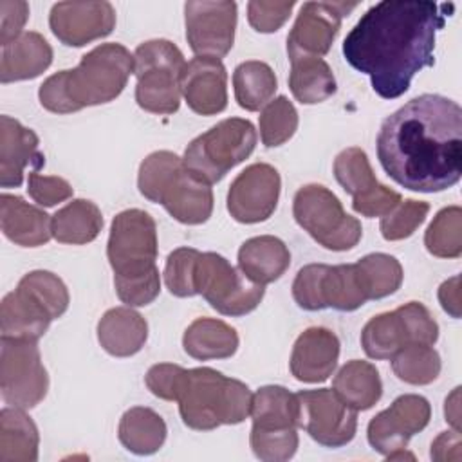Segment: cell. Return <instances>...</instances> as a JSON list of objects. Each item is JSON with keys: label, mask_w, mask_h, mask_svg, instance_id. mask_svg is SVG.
<instances>
[{"label": "cell", "mask_w": 462, "mask_h": 462, "mask_svg": "<svg viewBox=\"0 0 462 462\" xmlns=\"http://www.w3.org/2000/svg\"><path fill=\"white\" fill-rule=\"evenodd\" d=\"M446 7L430 0L377 2L346 34L343 56L370 78L377 96L395 99L410 88L417 72L433 65Z\"/></svg>", "instance_id": "6da1fadb"}, {"label": "cell", "mask_w": 462, "mask_h": 462, "mask_svg": "<svg viewBox=\"0 0 462 462\" xmlns=\"http://www.w3.org/2000/svg\"><path fill=\"white\" fill-rule=\"evenodd\" d=\"M377 159L406 189L437 193L462 175V108L439 94H420L388 116L377 134Z\"/></svg>", "instance_id": "7a4b0ae2"}, {"label": "cell", "mask_w": 462, "mask_h": 462, "mask_svg": "<svg viewBox=\"0 0 462 462\" xmlns=\"http://www.w3.org/2000/svg\"><path fill=\"white\" fill-rule=\"evenodd\" d=\"M134 69V54L125 45L101 43L81 56L78 67L49 76L40 85L38 97L54 114L110 103L125 90Z\"/></svg>", "instance_id": "3957f363"}, {"label": "cell", "mask_w": 462, "mask_h": 462, "mask_svg": "<svg viewBox=\"0 0 462 462\" xmlns=\"http://www.w3.org/2000/svg\"><path fill=\"white\" fill-rule=\"evenodd\" d=\"M106 258L114 271V287L128 307H144L161 292L157 269V226L143 209L117 213L110 226Z\"/></svg>", "instance_id": "277c9868"}, {"label": "cell", "mask_w": 462, "mask_h": 462, "mask_svg": "<svg viewBox=\"0 0 462 462\" xmlns=\"http://www.w3.org/2000/svg\"><path fill=\"white\" fill-rule=\"evenodd\" d=\"M137 188L144 199L161 204L180 224H204L213 213L209 184L193 175L170 150L152 152L141 162Z\"/></svg>", "instance_id": "5b68a950"}, {"label": "cell", "mask_w": 462, "mask_h": 462, "mask_svg": "<svg viewBox=\"0 0 462 462\" xmlns=\"http://www.w3.org/2000/svg\"><path fill=\"white\" fill-rule=\"evenodd\" d=\"M182 422L197 431L222 424H240L251 413L253 393L245 383L222 372L199 366L184 372L177 395Z\"/></svg>", "instance_id": "8992f818"}, {"label": "cell", "mask_w": 462, "mask_h": 462, "mask_svg": "<svg viewBox=\"0 0 462 462\" xmlns=\"http://www.w3.org/2000/svg\"><path fill=\"white\" fill-rule=\"evenodd\" d=\"M69 291L63 280L51 271H31L16 289L7 292L0 305V330L7 339L38 341L51 321L69 309Z\"/></svg>", "instance_id": "52a82bcc"}, {"label": "cell", "mask_w": 462, "mask_h": 462, "mask_svg": "<svg viewBox=\"0 0 462 462\" xmlns=\"http://www.w3.org/2000/svg\"><path fill=\"white\" fill-rule=\"evenodd\" d=\"M137 78L135 101L150 114H173L180 106V74L184 54L170 40H148L134 52Z\"/></svg>", "instance_id": "ba28073f"}, {"label": "cell", "mask_w": 462, "mask_h": 462, "mask_svg": "<svg viewBox=\"0 0 462 462\" xmlns=\"http://www.w3.org/2000/svg\"><path fill=\"white\" fill-rule=\"evenodd\" d=\"M256 130L251 121L227 117L197 135L184 152L186 168L209 186L245 161L256 146Z\"/></svg>", "instance_id": "9c48e42d"}, {"label": "cell", "mask_w": 462, "mask_h": 462, "mask_svg": "<svg viewBox=\"0 0 462 462\" xmlns=\"http://www.w3.org/2000/svg\"><path fill=\"white\" fill-rule=\"evenodd\" d=\"M292 217L303 231L330 251H348L363 236L361 222L348 215L339 199L321 184H305L296 191Z\"/></svg>", "instance_id": "30bf717a"}, {"label": "cell", "mask_w": 462, "mask_h": 462, "mask_svg": "<svg viewBox=\"0 0 462 462\" xmlns=\"http://www.w3.org/2000/svg\"><path fill=\"white\" fill-rule=\"evenodd\" d=\"M292 298L305 310L336 309L352 312L368 301V294L356 263H309L292 282Z\"/></svg>", "instance_id": "8fae6325"}, {"label": "cell", "mask_w": 462, "mask_h": 462, "mask_svg": "<svg viewBox=\"0 0 462 462\" xmlns=\"http://www.w3.org/2000/svg\"><path fill=\"white\" fill-rule=\"evenodd\" d=\"M439 323L419 301L374 316L361 332V346L370 359H392L408 345H435Z\"/></svg>", "instance_id": "7c38bea8"}, {"label": "cell", "mask_w": 462, "mask_h": 462, "mask_svg": "<svg viewBox=\"0 0 462 462\" xmlns=\"http://www.w3.org/2000/svg\"><path fill=\"white\" fill-rule=\"evenodd\" d=\"M195 292L224 316L253 312L265 294V285L254 283L233 267L222 254L200 253L193 274Z\"/></svg>", "instance_id": "4fadbf2b"}, {"label": "cell", "mask_w": 462, "mask_h": 462, "mask_svg": "<svg viewBox=\"0 0 462 462\" xmlns=\"http://www.w3.org/2000/svg\"><path fill=\"white\" fill-rule=\"evenodd\" d=\"M0 390L9 406L22 410H31L45 399L49 375L36 341L2 337Z\"/></svg>", "instance_id": "5bb4252c"}, {"label": "cell", "mask_w": 462, "mask_h": 462, "mask_svg": "<svg viewBox=\"0 0 462 462\" xmlns=\"http://www.w3.org/2000/svg\"><path fill=\"white\" fill-rule=\"evenodd\" d=\"M298 397V428L325 448L352 442L357 431V411L346 406L334 390H301Z\"/></svg>", "instance_id": "9a60e30c"}, {"label": "cell", "mask_w": 462, "mask_h": 462, "mask_svg": "<svg viewBox=\"0 0 462 462\" xmlns=\"http://www.w3.org/2000/svg\"><path fill=\"white\" fill-rule=\"evenodd\" d=\"M334 177L352 197V209L361 217H384L402 200L397 191L375 179L365 150L357 146L345 148L337 153L334 161Z\"/></svg>", "instance_id": "2e32d148"}, {"label": "cell", "mask_w": 462, "mask_h": 462, "mask_svg": "<svg viewBox=\"0 0 462 462\" xmlns=\"http://www.w3.org/2000/svg\"><path fill=\"white\" fill-rule=\"evenodd\" d=\"M431 419L428 399L417 393L399 395L390 408L379 411L366 428V439L374 451L392 457L406 449L410 439L420 433Z\"/></svg>", "instance_id": "e0dca14e"}, {"label": "cell", "mask_w": 462, "mask_h": 462, "mask_svg": "<svg viewBox=\"0 0 462 462\" xmlns=\"http://www.w3.org/2000/svg\"><path fill=\"white\" fill-rule=\"evenodd\" d=\"M236 16L235 2H186V40L195 56L224 58L235 42Z\"/></svg>", "instance_id": "ac0fdd59"}, {"label": "cell", "mask_w": 462, "mask_h": 462, "mask_svg": "<svg viewBox=\"0 0 462 462\" xmlns=\"http://www.w3.org/2000/svg\"><path fill=\"white\" fill-rule=\"evenodd\" d=\"M356 7V2H305L287 36L289 60L325 56L339 32L341 20Z\"/></svg>", "instance_id": "d6986e66"}, {"label": "cell", "mask_w": 462, "mask_h": 462, "mask_svg": "<svg viewBox=\"0 0 462 462\" xmlns=\"http://www.w3.org/2000/svg\"><path fill=\"white\" fill-rule=\"evenodd\" d=\"M282 179L274 166L254 162L242 170L229 186L227 211L240 224L267 220L280 199Z\"/></svg>", "instance_id": "ffe728a7"}, {"label": "cell", "mask_w": 462, "mask_h": 462, "mask_svg": "<svg viewBox=\"0 0 462 462\" xmlns=\"http://www.w3.org/2000/svg\"><path fill=\"white\" fill-rule=\"evenodd\" d=\"M52 34L69 47H83L108 36L116 27V9L110 2H58L49 14Z\"/></svg>", "instance_id": "44dd1931"}, {"label": "cell", "mask_w": 462, "mask_h": 462, "mask_svg": "<svg viewBox=\"0 0 462 462\" xmlns=\"http://www.w3.org/2000/svg\"><path fill=\"white\" fill-rule=\"evenodd\" d=\"M180 92L199 116H215L227 106V72L220 60L195 56L180 74Z\"/></svg>", "instance_id": "7402d4cb"}, {"label": "cell", "mask_w": 462, "mask_h": 462, "mask_svg": "<svg viewBox=\"0 0 462 462\" xmlns=\"http://www.w3.org/2000/svg\"><path fill=\"white\" fill-rule=\"evenodd\" d=\"M45 164L38 135L20 121L0 116V186L18 188L25 168L34 171Z\"/></svg>", "instance_id": "603a6c76"}, {"label": "cell", "mask_w": 462, "mask_h": 462, "mask_svg": "<svg viewBox=\"0 0 462 462\" xmlns=\"http://www.w3.org/2000/svg\"><path fill=\"white\" fill-rule=\"evenodd\" d=\"M339 339L325 327H310L294 341L291 352V374L301 383H323L336 370Z\"/></svg>", "instance_id": "cb8c5ba5"}, {"label": "cell", "mask_w": 462, "mask_h": 462, "mask_svg": "<svg viewBox=\"0 0 462 462\" xmlns=\"http://www.w3.org/2000/svg\"><path fill=\"white\" fill-rule=\"evenodd\" d=\"M52 217L43 209L25 202L18 195L2 193L0 197V224L7 240L22 247H40L52 236Z\"/></svg>", "instance_id": "d4e9b609"}, {"label": "cell", "mask_w": 462, "mask_h": 462, "mask_svg": "<svg viewBox=\"0 0 462 462\" xmlns=\"http://www.w3.org/2000/svg\"><path fill=\"white\" fill-rule=\"evenodd\" d=\"M52 63V47L34 31H23L14 42L2 47L0 81L13 83L34 79Z\"/></svg>", "instance_id": "484cf974"}, {"label": "cell", "mask_w": 462, "mask_h": 462, "mask_svg": "<svg viewBox=\"0 0 462 462\" xmlns=\"http://www.w3.org/2000/svg\"><path fill=\"white\" fill-rule=\"evenodd\" d=\"M148 339L146 319L132 307H114L97 323V341L114 357L137 354Z\"/></svg>", "instance_id": "4316f807"}, {"label": "cell", "mask_w": 462, "mask_h": 462, "mask_svg": "<svg viewBox=\"0 0 462 462\" xmlns=\"http://www.w3.org/2000/svg\"><path fill=\"white\" fill-rule=\"evenodd\" d=\"M291 265L289 247L273 235L245 240L238 249V269L254 283L276 282Z\"/></svg>", "instance_id": "83f0119b"}, {"label": "cell", "mask_w": 462, "mask_h": 462, "mask_svg": "<svg viewBox=\"0 0 462 462\" xmlns=\"http://www.w3.org/2000/svg\"><path fill=\"white\" fill-rule=\"evenodd\" d=\"M182 346L188 356L199 361L226 359L236 352L238 334L222 319L197 318L184 330Z\"/></svg>", "instance_id": "f1b7e54d"}, {"label": "cell", "mask_w": 462, "mask_h": 462, "mask_svg": "<svg viewBox=\"0 0 462 462\" xmlns=\"http://www.w3.org/2000/svg\"><path fill=\"white\" fill-rule=\"evenodd\" d=\"M332 390L346 406L356 411H365L381 399L383 383L372 363L352 359L337 370Z\"/></svg>", "instance_id": "f546056e"}, {"label": "cell", "mask_w": 462, "mask_h": 462, "mask_svg": "<svg viewBox=\"0 0 462 462\" xmlns=\"http://www.w3.org/2000/svg\"><path fill=\"white\" fill-rule=\"evenodd\" d=\"M40 435L32 419L14 406L0 411V462H36Z\"/></svg>", "instance_id": "4dcf8cb0"}, {"label": "cell", "mask_w": 462, "mask_h": 462, "mask_svg": "<svg viewBox=\"0 0 462 462\" xmlns=\"http://www.w3.org/2000/svg\"><path fill=\"white\" fill-rule=\"evenodd\" d=\"M164 419L146 406L126 410L117 426L119 442L135 455H153L166 440Z\"/></svg>", "instance_id": "1f68e13d"}, {"label": "cell", "mask_w": 462, "mask_h": 462, "mask_svg": "<svg viewBox=\"0 0 462 462\" xmlns=\"http://www.w3.org/2000/svg\"><path fill=\"white\" fill-rule=\"evenodd\" d=\"M51 229L58 242L83 245L101 233L103 215L92 200L74 199L52 215Z\"/></svg>", "instance_id": "d6a6232c"}, {"label": "cell", "mask_w": 462, "mask_h": 462, "mask_svg": "<svg viewBox=\"0 0 462 462\" xmlns=\"http://www.w3.org/2000/svg\"><path fill=\"white\" fill-rule=\"evenodd\" d=\"M289 88L301 105H316L336 92V78L325 60L300 56L291 60Z\"/></svg>", "instance_id": "836d02e7"}, {"label": "cell", "mask_w": 462, "mask_h": 462, "mask_svg": "<svg viewBox=\"0 0 462 462\" xmlns=\"http://www.w3.org/2000/svg\"><path fill=\"white\" fill-rule=\"evenodd\" d=\"M249 415L258 430L298 428V397L278 384L262 386L253 393Z\"/></svg>", "instance_id": "e575fe53"}, {"label": "cell", "mask_w": 462, "mask_h": 462, "mask_svg": "<svg viewBox=\"0 0 462 462\" xmlns=\"http://www.w3.org/2000/svg\"><path fill=\"white\" fill-rule=\"evenodd\" d=\"M278 88L274 70L258 60L240 63L233 72V90L236 103L247 110L256 112L265 106Z\"/></svg>", "instance_id": "d590c367"}, {"label": "cell", "mask_w": 462, "mask_h": 462, "mask_svg": "<svg viewBox=\"0 0 462 462\" xmlns=\"http://www.w3.org/2000/svg\"><path fill=\"white\" fill-rule=\"evenodd\" d=\"M393 374L415 386L433 383L442 368L440 356L433 345H408L401 348L392 359Z\"/></svg>", "instance_id": "8d00e7d4"}, {"label": "cell", "mask_w": 462, "mask_h": 462, "mask_svg": "<svg viewBox=\"0 0 462 462\" xmlns=\"http://www.w3.org/2000/svg\"><path fill=\"white\" fill-rule=\"evenodd\" d=\"M363 278L368 300H381L393 294L402 283L401 262L386 253H370L356 262Z\"/></svg>", "instance_id": "74e56055"}, {"label": "cell", "mask_w": 462, "mask_h": 462, "mask_svg": "<svg viewBox=\"0 0 462 462\" xmlns=\"http://www.w3.org/2000/svg\"><path fill=\"white\" fill-rule=\"evenodd\" d=\"M424 245L437 258H458L462 254V209L442 208L424 233Z\"/></svg>", "instance_id": "f35d334b"}, {"label": "cell", "mask_w": 462, "mask_h": 462, "mask_svg": "<svg viewBox=\"0 0 462 462\" xmlns=\"http://www.w3.org/2000/svg\"><path fill=\"white\" fill-rule=\"evenodd\" d=\"M258 125L260 139L267 148L282 146L298 128V112L285 96H278L263 106Z\"/></svg>", "instance_id": "ab89813d"}, {"label": "cell", "mask_w": 462, "mask_h": 462, "mask_svg": "<svg viewBox=\"0 0 462 462\" xmlns=\"http://www.w3.org/2000/svg\"><path fill=\"white\" fill-rule=\"evenodd\" d=\"M430 211V204L422 202V200H401L388 215L381 217V235L384 240L388 242H395V240H404L408 236H411L417 227L426 220Z\"/></svg>", "instance_id": "60d3db41"}, {"label": "cell", "mask_w": 462, "mask_h": 462, "mask_svg": "<svg viewBox=\"0 0 462 462\" xmlns=\"http://www.w3.org/2000/svg\"><path fill=\"white\" fill-rule=\"evenodd\" d=\"M296 428L287 430H258L251 428L249 444L256 458L263 462H285L298 449Z\"/></svg>", "instance_id": "b9f144b4"}, {"label": "cell", "mask_w": 462, "mask_h": 462, "mask_svg": "<svg viewBox=\"0 0 462 462\" xmlns=\"http://www.w3.org/2000/svg\"><path fill=\"white\" fill-rule=\"evenodd\" d=\"M200 251L193 247H177L166 258L164 265V283L166 289L177 298H191L197 296L193 274L195 263Z\"/></svg>", "instance_id": "7bdbcfd3"}, {"label": "cell", "mask_w": 462, "mask_h": 462, "mask_svg": "<svg viewBox=\"0 0 462 462\" xmlns=\"http://www.w3.org/2000/svg\"><path fill=\"white\" fill-rule=\"evenodd\" d=\"M296 2H265L251 0L247 4V20L249 25L258 32H274L278 31L291 16Z\"/></svg>", "instance_id": "ee69618b"}, {"label": "cell", "mask_w": 462, "mask_h": 462, "mask_svg": "<svg viewBox=\"0 0 462 462\" xmlns=\"http://www.w3.org/2000/svg\"><path fill=\"white\" fill-rule=\"evenodd\" d=\"M29 197L43 208H52L74 195V188L58 175H40L38 171L29 173L27 179Z\"/></svg>", "instance_id": "f6af8a7d"}, {"label": "cell", "mask_w": 462, "mask_h": 462, "mask_svg": "<svg viewBox=\"0 0 462 462\" xmlns=\"http://www.w3.org/2000/svg\"><path fill=\"white\" fill-rule=\"evenodd\" d=\"M184 372L186 368L179 365L159 363L150 366V370L144 375V383L155 397L164 401H177Z\"/></svg>", "instance_id": "bcb514c9"}, {"label": "cell", "mask_w": 462, "mask_h": 462, "mask_svg": "<svg viewBox=\"0 0 462 462\" xmlns=\"http://www.w3.org/2000/svg\"><path fill=\"white\" fill-rule=\"evenodd\" d=\"M29 18V4L22 0H2L0 2V43L5 47L14 42L23 31Z\"/></svg>", "instance_id": "7dc6e473"}, {"label": "cell", "mask_w": 462, "mask_h": 462, "mask_svg": "<svg viewBox=\"0 0 462 462\" xmlns=\"http://www.w3.org/2000/svg\"><path fill=\"white\" fill-rule=\"evenodd\" d=\"M431 460L437 462H458L462 458V437L460 431H442L433 442L430 451Z\"/></svg>", "instance_id": "c3c4849f"}, {"label": "cell", "mask_w": 462, "mask_h": 462, "mask_svg": "<svg viewBox=\"0 0 462 462\" xmlns=\"http://www.w3.org/2000/svg\"><path fill=\"white\" fill-rule=\"evenodd\" d=\"M437 296H439L440 307L451 318H460V276L458 274L442 282Z\"/></svg>", "instance_id": "681fc988"}, {"label": "cell", "mask_w": 462, "mask_h": 462, "mask_svg": "<svg viewBox=\"0 0 462 462\" xmlns=\"http://www.w3.org/2000/svg\"><path fill=\"white\" fill-rule=\"evenodd\" d=\"M444 415L446 420L451 424L453 430L460 431V388L457 386L444 402Z\"/></svg>", "instance_id": "f907efd6"}]
</instances>
